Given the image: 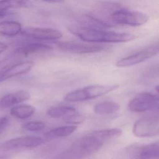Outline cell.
Masks as SVG:
<instances>
[{"mask_svg":"<svg viewBox=\"0 0 159 159\" xmlns=\"http://www.w3.org/2000/svg\"><path fill=\"white\" fill-rule=\"evenodd\" d=\"M118 128L93 131L78 139L62 156L66 159H81L99 150L108 140L121 135Z\"/></svg>","mask_w":159,"mask_h":159,"instance_id":"cell-1","label":"cell"},{"mask_svg":"<svg viewBox=\"0 0 159 159\" xmlns=\"http://www.w3.org/2000/svg\"><path fill=\"white\" fill-rule=\"evenodd\" d=\"M68 30L84 42L91 43H121L132 41L136 39L134 34L105 30L102 29H93L70 25Z\"/></svg>","mask_w":159,"mask_h":159,"instance_id":"cell-2","label":"cell"},{"mask_svg":"<svg viewBox=\"0 0 159 159\" xmlns=\"http://www.w3.org/2000/svg\"><path fill=\"white\" fill-rule=\"evenodd\" d=\"M119 88L117 84H94L69 92L64 96L67 102H82L96 98Z\"/></svg>","mask_w":159,"mask_h":159,"instance_id":"cell-3","label":"cell"},{"mask_svg":"<svg viewBox=\"0 0 159 159\" xmlns=\"http://www.w3.org/2000/svg\"><path fill=\"white\" fill-rule=\"evenodd\" d=\"M148 19V16L143 12L119 8L111 14L109 20L113 25L140 26L145 24Z\"/></svg>","mask_w":159,"mask_h":159,"instance_id":"cell-4","label":"cell"},{"mask_svg":"<svg viewBox=\"0 0 159 159\" xmlns=\"http://www.w3.org/2000/svg\"><path fill=\"white\" fill-rule=\"evenodd\" d=\"M132 132L138 137H152L159 134V119L157 116L138 119L133 125Z\"/></svg>","mask_w":159,"mask_h":159,"instance_id":"cell-5","label":"cell"},{"mask_svg":"<svg viewBox=\"0 0 159 159\" xmlns=\"http://www.w3.org/2000/svg\"><path fill=\"white\" fill-rule=\"evenodd\" d=\"M158 104L157 96L149 93H141L129 101L127 107L131 112H143L157 109Z\"/></svg>","mask_w":159,"mask_h":159,"instance_id":"cell-6","label":"cell"},{"mask_svg":"<svg viewBox=\"0 0 159 159\" xmlns=\"http://www.w3.org/2000/svg\"><path fill=\"white\" fill-rule=\"evenodd\" d=\"M158 53V45H150L119 60L116 61V66L119 68L131 66L155 56Z\"/></svg>","mask_w":159,"mask_h":159,"instance_id":"cell-7","label":"cell"},{"mask_svg":"<svg viewBox=\"0 0 159 159\" xmlns=\"http://www.w3.org/2000/svg\"><path fill=\"white\" fill-rule=\"evenodd\" d=\"M58 47L62 50L73 53L85 54L101 52L105 49V46L99 45L96 43L82 42L75 40H68L59 42Z\"/></svg>","mask_w":159,"mask_h":159,"instance_id":"cell-8","label":"cell"},{"mask_svg":"<svg viewBox=\"0 0 159 159\" xmlns=\"http://www.w3.org/2000/svg\"><path fill=\"white\" fill-rule=\"evenodd\" d=\"M20 34L27 39L36 40H53L62 37L60 31L47 27H27L22 29Z\"/></svg>","mask_w":159,"mask_h":159,"instance_id":"cell-9","label":"cell"},{"mask_svg":"<svg viewBox=\"0 0 159 159\" xmlns=\"http://www.w3.org/2000/svg\"><path fill=\"white\" fill-rule=\"evenodd\" d=\"M43 140L35 136H24L14 138L6 141L2 147L6 149L34 148L41 145Z\"/></svg>","mask_w":159,"mask_h":159,"instance_id":"cell-10","label":"cell"},{"mask_svg":"<svg viewBox=\"0 0 159 159\" xmlns=\"http://www.w3.org/2000/svg\"><path fill=\"white\" fill-rule=\"evenodd\" d=\"M33 66V62L26 61L4 66L0 70V82L26 73L32 68Z\"/></svg>","mask_w":159,"mask_h":159,"instance_id":"cell-11","label":"cell"},{"mask_svg":"<svg viewBox=\"0 0 159 159\" xmlns=\"http://www.w3.org/2000/svg\"><path fill=\"white\" fill-rule=\"evenodd\" d=\"M52 50V47L40 42H25L21 43L14 52V55L18 57H28L34 53L47 52Z\"/></svg>","mask_w":159,"mask_h":159,"instance_id":"cell-12","label":"cell"},{"mask_svg":"<svg viewBox=\"0 0 159 159\" xmlns=\"http://www.w3.org/2000/svg\"><path fill=\"white\" fill-rule=\"evenodd\" d=\"M30 94L25 90H19L2 96L0 99V107L6 108L29 99Z\"/></svg>","mask_w":159,"mask_h":159,"instance_id":"cell-13","label":"cell"},{"mask_svg":"<svg viewBox=\"0 0 159 159\" xmlns=\"http://www.w3.org/2000/svg\"><path fill=\"white\" fill-rule=\"evenodd\" d=\"M30 5L29 0H0V18L6 16L11 9L28 7Z\"/></svg>","mask_w":159,"mask_h":159,"instance_id":"cell-14","label":"cell"},{"mask_svg":"<svg viewBox=\"0 0 159 159\" xmlns=\"http://www.w3.org/2000/svg\"><path fill=\"white\" fill-rule=\"evenodd\" d=\"M21 24L15 20H3L0 22V35L12 37L19 34L22 30Z\"/></svg>","mask_w":159,"mask_h":159,"instance_id":"cell-15","label":"cell"},{"mask_svg":"<svg viewBox=\"0 0 159 159\" xmlns=\"http://www.w3.org/2000/svg\"><path fill=\"white\" fill-rule=\"evenodd\" d=\"M159 155V143L153 142L143 146L137 153L139 159H156Z\"/></svg>","mask_w":159,"mask_h":159,"instance_id":"cell-16","label":"cell"},{"mask_svg":"<svg viewBox=\"0 0 159 159\" xmlns=\"http://www.w3.org/2000/svg\"><path fill=\"white\" fill-rule=\"evenodd\" d=\"M120 106L114 101H104L94 106V112L99 115H105L114 113L119 111Z\"/></svg>","mask_w":159,"mask_h":159,"instance_id":"cell-17","label":"cell"},{"mask_svg":"<svg viewBox=\"0 0 159 159\" xmlns=\"http://www.w3.org/2000/svg\"><path fill=\"white\" fill-rule=\"evenodd\" d=\"M35 112V108L29 104H20L11 109V114L17 118L25 119L32 116Z\"/></svg>","mask_w":159,"mask_h":159,"instance_id":"cell-18","label":"cell"},{"mask_svg":"<svg viewBox=\"0 0 159 159\" xmlns=\"http://www.w3.org/2000/svg\"><path fill=\"white\" fill-rule=\"evenodd\" d=\"M76 129L77 127L75 125L60 126L48 131L46 134L45 136L48 139L66 137L73 134Z\"/></svg>","mask_w":159,"mask_h":159,"instance_id":"cell-19","label":"cell"},{"mask_svg":"<svg viewBox=\"0 0 159 159\" xmlns=\"http://www.w3.org/2000/svg\"><path fill=\"white\" fill-rule=\"evenodd\" d=\"M76 112L74 107L70 106H56L50 107L47 111V114L53 118L65 117Z\"/></svg>","mask_w":159,"mask_h":159,"instance_id":"cell-20","label":"cell"},{"mask_svg":"<svg viewBox=\"0 0 159 159\" xmlns=\"http://www.w3.org/2000/svg\"><path fill=\"white\" fill-rule=\"evenodd\" d=\"M45 127V124L42 121L35 120L27 122L23 125V128L31 132H39L42 130Z\"/></svg>","mask_w":159,"mask_h":159,"instance_id":"cell-21","label":"cell"},{"mask_svg":"<svg viewBox=\"0 0 159 159\" xmlns=\"http://www.w3.org/2000/svg\"><path fill=\"white\" fill-rule=\"evenodd\" d=\"M84 118V117L79 114L78 113L74 112L71 114L68 115L63 118V120L65 122L68 124H78L83 122Z\"/></svg>","mask_w":159,"mask_h":159,"instance_id":"cell-22","label":"cell"},{"mask_svg":"<svg viewBox=\"0 0 159 159\" xmlns=\"http://www.w3.org/2000/svg\"><path fill=\"white\" fill-rule=\"evenodd\" d=\"M9 119L6 117H2L0 118V134L4 130L8 124Z\"/></svg>","mask_w":159,"mask_h":159,"instance_id":"cell-23","label":"cell"},{"mask_svg":"<svg viewBox=\"0 0 159 159\" xmlns=\"http://www.w3.org/2000/svg\"><path fill=\"white\" fill-rule=\"evenodd\" d=\"M7 48V46L6 43L0 42V54H1L2 52L6 50Z\"/></svg>","mask_w":159,"mask_h":159,"instance_id":"cell-24","label":"cell"},{"mask_svg":"<svg viewBox=\"0 0 159 159\" xmlns=\"http://www.w3.org/2000/svg\"><path fill=\"white\" fill-rule=\"evenodd\" d=\"M42 1L49 2H63L64 0H42Z\"/></svg>","mask_w":159,"mask_h":159,"instance_id":"cell-25","label":"cell"},{"mask_svg":"<svg viewBox=\"0 0 159 159\" xmlns=\"http://www.w3.org/2000/svg\"><path fill=\"white\" fill-rule=\"evenodd\" d=\"M58 159H66V158H65L63 157H60Z\"/></svg>","mask_w":159,"mask_h":159,"instance_id":"cell-26","label":"cell"}]
</instances>
